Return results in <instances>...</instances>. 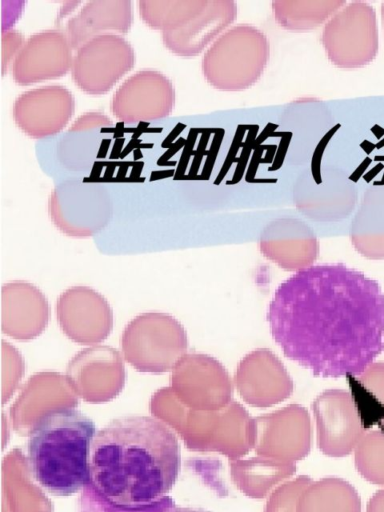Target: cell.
I'll use <instances>...</instances> for the list:
<instances>
[{
  "label": "cell",
  "mask_w": 384,
  "mask_h": 512,
  "mask_svg": "<svg viewBox=\"0 0 384 512\" xmlns=\"http://www.w3.org/2000/svg\"><path fill=\"white\" fill-rule=\"evenodd\" d=\"M267 321L284 354L323 378L357 377L384 345V292L343 264L311 265L276 290Z\"/></svg>",
  "instance_id": "cell-1"
},
{
  "label": "cell",
  "mask_w": 384,
  "mask_h": 512,
  "mask_svg": "<svg viewBox=\"0 0 384 512\" xmlns=\"http://www.w3.org/2000/svg\"><path fill=\"white\" fill-rule=\"evenodd\" d=\"M181 467L174 432L143 415L112 420L97 431L91 446L90 481L115 506L140 509L157 503L172 489Z\"/></svg>",
  "instance_id": "cell-2"
},
{
  "label": "cell",
  "mask_w": 384,
  "mask_h": 512,
  "mask_svg": "<svg viewBox=\"0 0 384 512\" xmlns=\"http://www.w3.org/2000/svg\"><path fill=\"white\" fill-rule=\"evenodd\" d=\"M94 422L74 407L48 411L32 427L27 445L29 470L45 491L56 496L79 492L90 480Z\"/></svg>",
  "instance_id": "cell-3"
},
{
  "label": "cell",
  "mask_w": 384,
  "mask_h": 512,
  "mask_svg": "<svg viewBox=\"0 0 384 512\" xmlns=\"http://www.w3.org/2000/svg\"><path fill=\"white\" fill-rule=\"evenodd\" d=\"M270 57L266 35L248 24L227 29L206 50L202 72L206 81L222 91H241L262 76Z\"/></svg>",
  "instance_id": "cell-4"
},
{
  "label": "cell",
  "mask_w": 384,
  "mask_h": 512,
  "mask_svg": "<svg viewBox=\"0 0 384 512\" xmlns=\"http://www.w3.org/2000/svg\"><path fill=\"white\" fill-rule=\"evenodd\" d=\"M321 41L333 65L345 69L368 65L378 53L373 7L364 1L346 3L325 23Z\"/></svg>",
  "instance_id": "cell-5"
},
{
  "label": "cell",
  "mask_w": 384,
  "mask_h": 512,
  "mask_svg": "<svg viewBox=\"0 0 384 512\" xmlns=\"http://www.w3.org/2000/svg\"><path fill=\"white\" fill-rule=\"evenodd\" d=\"M134 63L135 53L127 40L118 34H104L76 50L71 73L79 89L98 96L109 92Z\"/></svg>",
  "instance_id": "cell-6"
},
{
  "label": "cell",
  "mask_w": 384,
  "mask_h": 512,
  "mask_svg": "<svg viewBox=\"0 0 384 512\" xmlns=\"http://www.w3.org/2000/svg\"><path fill=\"white\" fill-rule=\"evenodd\" d=\"M319 450L329 457H344L354 451L367 432L351 393L327 390L313 402Z\"/></svg>",
  "instance_id": "cell-7"
},
{
  "label": "cell",
  "mask_w": 384,
  "mask_h": 512,
  "mask_svg": "<svg viewBox=\"0 0 384 512\" xmlns=\"http://www.w3.org/2000/svg\"><path fill=\"white\" fill-rule=\"evenodd\" d=\"M257 455L296 463L305 458L312 445V425L309 413L292 404L280 410L254 418Z\"/></svg>",
  "instance_id": "cell-8"
},
{
  "label": "cell",
  "mask_w": 384,
  "mask_h": 512,
  "mask_svg": "<svg viewBox=\"0 0 384 512\" xmlns=\"http://www.w3.org/2000/svg\"><path fill=\"white\" fill-rule=\"evenodd\" d=\"M296 207L316 221L347 217L357 201L355 184L340 170L315 169L303 172L295 182Z\"/></svg>",
  "instance_id": "cell-9"
},
{
  "label": "cell",
  "mask_w": 384,
  "mask_h": 512,
  "mask_svg": "<svg viewBox=\"0 0 384 512\" xmlns=\"http://www.w3.org/2000/svg\"><path fill=\"white\" fill-rule=\"evenodd\" d=\"M175 105L170 79L154 70H142L125 80L111 100L113 115L126 124L168 117Z\"/></svg>",
  "instance_id": "cell-10"
},
{
  "label": "cell",
  "mask_w": 384,
  "mask_h": 512,
  "mask_svg": "<svg viewBox=\"0 0 384 512\" xmlns=\"http://www.w3.org/2000/svg\"><path fill=\"white\" fill-rule=\"evenodd\" d=\"M75 110L72 93L60 85H51L22 93L15 100L12 115L16 125L31 138L59 133Z\"/></svg>",
  "instance_id": "cell-11"
},
{
  "label": "cell",
  "mask_w": 384,
  "mask_h": 512,
  "mask_svg": "<svg viewBox=\"0 0 384 512\" xmlns=\"http://www.w3.org/2000/svg\"><path fill=\"white\" fill-rule=\"evenodd\" d=\"M72 47L65 33L47 30L30 36L12 63V77L21 86L66 75L72 68Z\"/></svg>",
  "instance_id": "cell-12"
},
{
  "label": "cell",
  "mask_w": 384,
  "mask_h": 512,
  "mask_svg": "<svg viewBox=\"0 0 384 512\" xmlns=\"http://www.w3.org/2000/svg\"><path fill=\"white\" fill-rule=\"evenodd\" d=\"M236 385L251 406L265 408L282 402L292 392L293 383L285 367L270 351L258 349L239 364Z\"/></svg>",
  "instance_id": "cell-13"
},
{
  "label": "cell",
  "mask_w": 384,
  "mask_h": 512,
  "mask_svg": "<svg viewBox=\"0 0 384 512\" xmlns=\"http://www.w3.org/2000/svg\"><path fill=\"white\" fill-rule=\"evenodd\" d=\"M236 15V2L207 0L203 8L182 27L163 32V43L169 51L180 57H195L234 22Z\"/></svg>",
  "instance_id": "cell-14"
},
{
  "label": "cell",
  "mask_w": 384,
  "mask_h": 512,
  "mask_svg": "<svg viewBox=\"0 0 384 512\" xmlns=\"http://www.w3.org/2000/svg\"><path fill=\"white\" fill-rule=\"evenodd\" d=\"M260 248L282 268L297 272L311 266L317 256L318 243L306 223L295 218H280L263 230Z\"/></svg>",
  "instance_id": "cell-15"
},
{
  "label": "cell",
  "mask_w": 384,
  "mask_h": 512,
  "mask_svg": "<svg viewBox=\"0 0 384 512\" xmlns=\"http://www.w3.org/2000/svg\"><path fill=\"white\" fill-rule=\"evenodd\" d=\"M132 4L129 0H94L87 2L66 24V36L74 50L92 38L126 33L132 24Z\"/></svg>",
  "instance_id": "cell-16"
},
{
  "label": "cell",
  "mask_w": 384,
  "mask_h": 512,
  "mask_svg": "<svg viewBox=\"0 0 384 512\" xmlns=\"http://www.w3.org/2000/svg\"><path fill=\"white\" fill-rule=\"evenodd\" d=\"M350 236L354 247L365 257L384 258V184H374L364 192Z\"/></svg>",
  "instance_id": "cell-17"
},
{
  "label": "cell",
  "mask_w": 384,
  "mask_h": 512,
  "mask_svg": "<svg viewBox=\"0 0 384 512\" xmlns=\"http://www.w3.org/2000/svg\"><path fill=\"white\" fill-rule=\"evenodd\" d=\"M296 465L267 456L257 455L238 460L233 474L238 487L253 499H263L296 472Z\"/></svg>",
  "instance_id": "cell-18"
},
{
  "label": "cell",
  "mask_w": 384,
  "mask_h": 512,
  "mask_svg": "<svg viewBox=\"0 0 384 512\" xmlns=\"http://www.w3.org/2000/svg\"><path fill=\"white\" fill-rule=\"evenodd\" d=\"M298 512H361V499L348 481L326 477L312 480L305 487Z\"/></svg>",
  "instance_id": "cell-19"
},
{
  "label": "cell",
  "mask_w": 384,
  "mask_h": 512,
  "mask_svg": "<svg viewBox=\"0 0 384 512\" xmlns=\"http://www.w3.org/2000/svg\"><path fill=\"white\" fill-rule=\"evenodd\" d=\"M345 4V0H276L272 9L282 28L307 31L327 22Z\"/></svg>",
  "instance_id": "cell-20"
},
{
  "label": "cell",
  "mask_w": 384,
  "mask_h": 512,
  "mask_svg": "<svg viewBox=\"0 0 384 512\" xmlns=\"http://www.w3.org/2000/svg\"><path fill=\"white\" fill-rule=\"evenodd\" d=\"M352 397L367 426L384 425V363H372L352 378Z\"/></svg>",
  "instance_id": "cell-21"
},
{
  "label": "cell",
  "mask_w": 384,
  "mask_h": 512,
  "mask_svg": "<svg viewBox=\"0 0 384 512\" xmlns=\"http://www.w3.org/2000/svg\"><path fill=\"white\" fill-rule=\"evenodd\" d=\"M185 384L200 390L212 403H225L230 398L231 384L226 372L207 357L194 356L185 362Z\"/></svg>",
  "instance_id": "cell-22"
},
{
  "label": "cell",
  "mask_w": 384,
  "mask_h": 512,
  "mask_svg": "<svg viewBox=\"0 0 384 512\" xmlns=\"http://www.w3.org/2000/svg\"><path fill=\"white\" fill-rule=\"evenodd\" d=\"M207 0H142L139 2L141 19L147 26L163 32L182 27L203 8Z\"/></svg>",
  "instance_id": "cell-23"
},
{
  "label": "cell",
  "mask_w": 384,
  "mask_h": 512,
  "mask_svg": "<svg viewBox=\"0 0 384 512\" xmlns=\"http://www.w3.org/2000/svg\"><path fill=\"white\" fill-rule=\"evenodd\" d=\"M353 453L358 473L366 481L384 486V430L366 432Z\"/></svg>",
  "instance_id": "cell-24"
},
{
  "label": "cell",
  "mask_w": 384,
  "mask_h": 512,
  "mask_svg": "<svg viewBox=\"0 0 384 512\" xmlns=\"http://www.w3.org/2000/svg\"><path fill=\"white\" fill-rule=\"evenodd\" d=\"M312 481L307 475H299L280 484L267 497L264 512H298L300 496Z\"/></svg>",
  "instance_id": "cell-25"
},
{
  "label": "cell",
  "mask_w": 384,
  "mask_h": 512,
  "mask_svg": "<svg viewBox=\"0 0 384 512\" xmlns=\"http://www.w3.org/2000/svg\"><path fill=\"white\" fill-rule=\"evenodd\" d=\"M2 37V73L5 74L6 68L11 61L14 62L16 56L21 50L24 42L20 33L14 30L3 31Z\"/></svg>",
  "instance_id": "cell-26"
},
{
  "label": "cell",
  "mask_w": 384,
  "mask_h": 512,
  "mask_svg": "<svg viewBox=\"0 0 384 512\" xmlns=\"http://www.w3.org/2000/svg\"><path fill=\"white\" fill-rule=\"evenodd\" d=\"M88 124L86 129L88 127L97 126V125H108L109 119L106 116L100 115V114H86L83 117L79 118L78 121L73 125L71 130H76L82 125Z\"/></svg>",
  "instance_id": "cell-27"
},
{
  "label": "cell",
  "mask_w": 384,
  "mask_h": 512,
  "mask_svg": "<svg viewBox=\"0 0 384 512\" xmlns=\"http://www.w3.org/2000/svg\"><path fill=\"white\" fill-rule=\"evenodd\" d=\"M366 512H384V488L376 491L368 501Z\"/></svg>",
  "instance_id": "cell-28"
},
{
  "label": "cell",
  "mask_w": 384,
  "mask_h": 512,
  "mask_svg": "<svg viewBox=\"0 0 384 512\" xmlns=\"http://www.w3.org/2000/svg\"><path fill=\"white\" fill-rule=\"evenodd\" d=\"M381 17H382V23H383V29H384V2L381 5Z\"/></svg>",
  "instance_id": "cell-29"
}]
</instances>
